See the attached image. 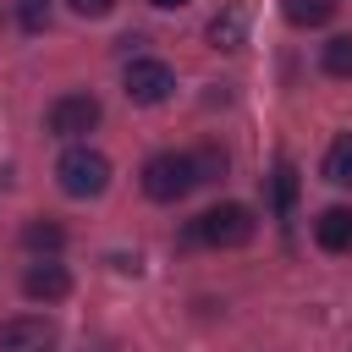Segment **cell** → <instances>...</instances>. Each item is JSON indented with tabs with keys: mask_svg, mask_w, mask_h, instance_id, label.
I'll return each instance as SVG.
<instances>
[{
	"mask_svg": "<svg viewBox=\"0 0 352 352\" xmlns=\"http://www.w3.org/2000/svg\"><path fill=\"white\" fill-rule=\"evenodd\" d=\"M154 6H165V11H170V6H187V0H154Z\"/></svg>",
	"mask_w": 352,
	"mask_h": 352,
	"instance_id": "e0dca14e",
	"label": "cell"
},
{
	"mask_svg": "<svg viewBox=\"0 0 352 352\" xmlns=\"http://www.w3.org/2000/svg\"><path fill=\"white\" fill-rule=\"evenodd\" d=\"M22 292L33 297V302H60L66 292H72V275L60 270V264H28V275H22Z\"/></svg>",
	"mask_w": 352,
	"mask_h": 352,
	"instance_id": "52a82bcc",
	"label": "cell"
},
{
	"mask_svg": "<svg viewBox=\"0 0 352 352\" xmlns=\"http://www.w3.org/2000/svg\"><path fill=\"white\" fill-rule=\"evenodd\" d=\"M324 182L352 187V132H341V138L324 148Z\"/></svg>",
	"mask_w": 352,
	"mask_h": 352,
	"instance_id": "30bf717a",
	"label": "cell"
},
{
	"mask_svg": "<svg viewBox=\"0 0 352 352\" xmlns=\"http://www.w3.org/2000/svg\"><path fill=\"white\" fill-rule=\"evenodd\" d=\"M66 6H72L77 16H104V11L116 6V0H66Z\"/></svg>",
	"mask_w": 352,
	"mask_h": 352,
	"instance_id": "2e32d148",
	"label": "cell"
},
{
	"mask_svg": "<svg viewBox=\"0 0 352 352\" xmlns=\"http://www.w3.org/2000/svg\"><path fill=\"white\" fill-rule=\"evenodd\" d=\"M16 22H22V33H44V22H50V0H16Z\"/></svg>",
	"mask_w": 352,
	"mask_h": 352,
	"instance_id": "4fadbf2b",
	"label": "cell"
},
{
	"mask_svg": "<svg viewBox=\"0 0 352 352\" xmlns=\"http://www.w3.org/2000/svg\"><path fill=\"white\" fill-rule=\"evenodd\" d=\"M66 242V231L55 226V220H33L28 231H22V248H33V253H55Z\"/></svg>",
	"mask_w": 352,
	"mask_h": 352,
	"instance_id": "8fae6325",
	"label": "cell"
},
{
	"mask_svg": "<svg viewBox=\"0 0 352 352\" xmlns=\"http://www.w3.org/2000/svg\"><path fill=\"white\" fill-rule=\"evenodd\" d=\"M319 66H324L330 77H352V33H346V38H330L324 55H319Z\"/></svg>",
	"mask_w": 352,
	"mask_h": 352,
	"instance_id": "7c38bea8",
	"label": "cell"
},
{
	"mask_svg": "<svg viewBox=\"0 0 352 352\" xmlns=\"http://www.w3.org/2000/svg\"><path fill=\"white\" fill-rule=\"evenodd\" d=\"M0 352H55V324L50 319H6Z\"/></svg>",
	"mask_w": 352,
	"mask_h": 352,
	"instance_id": "8992f818",
	"label": "cell"
},
{
	"mask_svg": "<svg viewBox=\"0 0 352 352\" xmlns=\"http://www.w3.org/2000/svg\"><path fill=\"white\" fill-rule=\"evenodd\" d=\"M192 231H198V242H209V248H242V242H253L258 220H253L248 204H214V209L198 214Z\"/></svg>",
	"mask_w": 352,
	"mask_h": 352,
	"instance_id": "7a4b0ae2",
	"label": "cell"
},
{
	"mask_svg": "<svg viewBox=\"0 0 352 352\" xmlns=\"http://www.w3.org/2000/svg\"><path fill=\"white\" fill-rule=\"evenodd\" d=\"M192 176H198V182H220V176H226V154H220V148L192 154Z\"/></svg>",
	"mask_w": 352,
	"mask_h": 352,
	"instance_id": "5bb4252c",
	"label": "cell"
},
{
	"mask_svg": "<svg viewBox=\"0 0 352 352\" xmlns=\"http://www.w3.org/2000/svg\"><path fill=\"white\" fill-rule=\"evenodd\" d=\"M55 182H60V192H72V198H99L104 187H110V160L99 154V148H66L60 154V165H55Z\"/></svg>",
	"mask_w": 352,
	"mask_h": 352,
	"instance_id": "6da1fadb",
	"label": "cell"
},
{
	"mask_svg": "<svg viewBox=\"0 0 352 352\" xmlns=\"http://www.w3.org/2000/svg\"><path fill=\"white\" fill-rule=\"evenodd\" d=\"M314 236L324 253H352V209L346 204H330L319 220H314Z\"/></svg>",
	"mask_w": 352,
	"mask_h": 352,
	"instance_id": "ba28073f",
	"label": "cell"
},
{
	"mask_svg": "<svg viewBox=\"0 0 352 352\" xmlns=\"http://www.w3.org/2000/svg\"><path fill=\"white\" fill-rule=\"evenodd\" d=\"M94 126H99V99L94 94H66V99L50 104V132L55 138H82Z\"/></svg>",
	"mask_w": 352,
	"mask_h": 352,
	"instance_id": "5b68a950",
	"label": "cell"
},
{
	"mask_svg": "<svg viewBox=\"0 0 352 352\" xmlns=\"http://www.w3.org/2000/svg\"><path fill=\"white\" fill-rule=\"evenodd\" d=\"M192 187H198L192 154H154V160L143 165V192H148L154 204H176V198H187Z\"/></svg>",
	"mask_w": 352,
	"mask_h": 352,
	"instance_id": "3957f363",
	"label": "cell"
},
{
	"mask_svg": "<svg viewBox=\"0 0 352 352\" xmlns=\"http://www.w3.org/2000/svg\"><path fill=\"white\" fill-rule=\"evenodd\" d=\"M280 11L292 28H324L336 16V0H280Z\"/></svg>",
	"mask_w": 352,
	"mask_h": 352,
	"instance_id": "9c48e42d",
	"label": "cell"
},
{
	"mask_svg": "<svg viewBox=\"0 0 352 352\" xmlns=\"http://www.w3.org/2000/svg\"><path fill=\"white\" fill-rule=\"evenodd\" d=\"M176 88V72L165 60H132L126 66V99L132 104H165Z\"/></svg>",
	"mask_w": 352,
	"mask_h": 352,
	"instance_id": "277c9868",
	"label": "cell"
},
{
	"mask_svg": "<svg viewBox=\"0 0 352 352\" xmlns=\"http://www.w3.org/2000/svg\"><path fill=\"white\" fill-rule=\"evenodd\" d=\"M292 198H297V170H292V165H280V170H275V204L286 209Z\"/></svg>",
	"mask_w": 352,
	"mask_h": 352,
	"instance_id": "9a60e30c",
	"label": "cell"
}]
</instances>
